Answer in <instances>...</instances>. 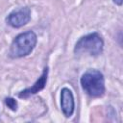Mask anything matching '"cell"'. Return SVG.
Here are the masks:
<instances>
[{
  "instance_id": "obj_1",
  "label": "cell",
  "mask_w": 123,
  "mask_h": 123,
  "mask_svg": "<svg viewBox=\"0 0 123 123\" xmlns=\"http://www.w3.org/2000/svg\"><path fill=\"white\" fill-rule=\"evenodd\" d=\"M37 41V35L33 31H27L19 34L15 37L11 44L9 56L12 59H18L28 56L36 47Z\"/></svg>"
},
{
  "instance_id": "obj_2",
  "label": "cell",
  "mask_w": 123,
  "mask_h": 123,
  "mask_svg": "<svg viewBox=\"0 0 123 123\" xmlns=\"http://www.w3.org/2000/svg\"><path fill=\"white\" fill-rule=\"evenodd\" d=\"M81 86L90 97H100L105 93V79L102 72L97 69H88L81 77Z\"/></svg>"
},
{
  "instance_id": "obj_3",
  "label": "cell",
  "mask_w": 123,
  "mask_h": 123,
  "mask_svg": "<svg viewBox=\"0 0 123 123\" xmlns=\"http://www.w3.org/2000/svg\"><path fill=\"white\" fill-rule=\"evenodd\" d=\"M104 41L98 33H90L79 38L74 47L76 54H89L90 56H98L103 52Z\"/></svg>"
},
{
  "instance_id": "obj_4",
  "label": "cell",
  "mask_w": 123,
  "mask_h": 123,
  "mask_svg": "<svg viewBox=\"0 0 123 123\" xmlns=\"http://www.w3.org/2000/svg\"><path fill=\"white\" fill-rule=\"evenodd\" d=\"M31 19V10L28 7H22L13 10L6 18L7 23L13 28H20L26 25Z\"/></svg>"
},
{
  "instance_id": "obj_5",
  "label": "cell",
  "mask_w": 123,
  "mask_h": 123,
  "mask_svg": "<svg viewBox=\"0 0 123 123\" xmlns=\"http://www.w3.org/2000/svg\"><path fill=\"white\" fill-rule=\"evenodd\" d=\"M61 108L62 113L66 117H70L74 112L75 110L74 96L72 91L67 87H63L61 90Z\"/></svg>"
},
{
  "instance_id": "obj_6",
  "label": "cell",
  "mask_w": 123,
  "mask_h": 123,
  "mask_svg": "<svg viewBox=\"0 0 123 123\" xmlns=\"http://www.w3.org/2000/svg\"><path fill=\"white\" fill-rule=\"evenodd\" d=\"M47 77H48V67H45L43 69L42 74L40 75V77L37 80V82L28 88H25L24 90L20 91L18 93V97L19 98H28L31 95H34L37 92H39L40 90H42L47 83Z\"/></svg>"
},
{
  "instance_id": "obj_7",
  "label": "cell",
  "mask_w": 123,
  "mask_h": 123,
  "mask_svg": "<svg viewBox=\"0 0 123 123\" xmlns=\"http://www.w3.org/2000/svg\"><path fill=\"white\" fill-rule=\"evenodd\" d=\"M5 103H6V105H7L11 110H12V111H16L17 103H16V101H15L13 98H11V97L6 98V99H5Z\"/></svg>"
},
{
  "instance_id": "obj_8",
  "label": "cell",
  "mask_w": 123,
  "mask_h": 123,
  "mask_svg": "<svg viewBox=\"0 0 123 123\" xmlns=\"http://www.w3.org/2000/svg\"><path fill=\"white\" fill-rule=\"evenodd\" d=\"M112 1H113V3H115L118 6H121L122 3H123V0H112Z\"/></svg>"
}]
</instances>
